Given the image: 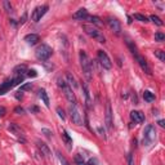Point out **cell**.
Instances as JSON below:
<instances>
[{"label":"cell","mask_w":165,"mask_h":165,"mask_svg":"<svg viewBox=\"0 0 165 165\" xmlns=\"http://www.w3.org/2000/svg\"><path fill=\"white\" fill-rule=\"evenodd\" d=\"M83 29L90 37H93V39H96L97 41H99V43H102V44L106 43V37L103 36V34L98 29H96L94 26H92V24H84Z\"/></svg>","instance_id":"2"},{"label":"cell","mask_w":165,"mask_h":165,"mask_svg":"<svg viewBox=\"0 0 165 165\" xmlns=\"http://www.w3.org/2000/svg\"><path fill=\"white\" fill-rule=\"evenodd\" d=\"M39 96H40V98H41V101L44 102V104L47 107H49V97H48V94H47V92H45V89H40L39 90Z\"/></svg>","instance_id":"20"},{"label":"cell","mask_w":165,"mask_h":165,"mask_svg":"<svg viewBox=\"0 0 165 165\" xmlns=\"http://www.w3.org/2000/svg\"><path fill=\"white\" fill-rule=\"evenodd\" d=\"M98 61H99L101 63V66H102L103 68H106V70H110L112 67V62H111V59L110 57L107 55L106 52H103V50H98Z\"/></svg>","instance_id":"7"},{"label":"cell","mask_w":165,"mask_h":165,"mask_svg":"<svg viewBox=\"0 0 165 165\" xmlns=\"http://www.w3.org/2000/svg\"><path fill=\"white\" fill-rule=\"evenodd\" d=\"M134 18H135L137 21H139V22H148V18H147L146 16L141 14V13H135V14H134Z\"/></svg>","instance_id":"27"},{"label":"cell","mask_w":165,"mask_h":165,"mask_svg":"<svg viewBox=\"0 0 165 165\" xmlns=\"http://www.w3.org/2000/svg\"><path fill=\"white\" fill-rule=\"evenodd\" d=\"M157 124H159L161 128H164V126H165V121L164 120H159V121H157Z\"/></svg>","instance_id":"39"},{"label":"cell","mask_w":165,"mask_h":165,"mask_svg":"<svg viewBox=\"0 0 165 165\" xmlns=\"http://www.w3.org/2000/svg\"><path fill=\"white\" fill-rule=\"evenodd\" d=\"M156 138V130L153 125H147L143 130V145L151 146Z\"/></svg>","instance_id":"3"},{"label":"cell","mask_w":165,"mask_h":165,"mask_svg":"<svg viewBox=\"0 0 165 165\" xmlns=\"http://www.w3.org/2000/svg\"><path fill=\"white\" fill-rule=\"evenodd\" d=\"M31 88H32V84L27 83V84H23V85H21L19 90H21V92H27V90H31Z\"/></svg>","instance_id":"30"},{"label":"cell","mask_w":165,"mask_h":165,"mask_svg":"<svg viewBox=\"0 0 165 165\" xmlns=\"http://www.w3.org/2000/svg\"><path fill=\"white\" fill-rule=\"evenodd\" d=\"M86 19H89L93 24H97V26H101V24H102V21L98 18L97 16H88V17H86Z\"/></svg>","instance_id":"24"},{"label":"cell","mask_w":165,"mask_h":165,"mask_svg":"<svg viewBox=\"0 0 165 165\" xmlns=\"http://www.w3.org/2000/svg\"><path fill=\"white\" fill-rule=\"evenodd\" d=\"M70 116H71V120L73 124L76 125H83V116H81V112H80L79 107L76 103H72L70 106Z\"/></svg>","instance_id":"6"},{"label":"cell","mask_w":165,"mask_h":165,"mask_svg":"<svg viewBox=\"0 0 165 165\" xmlns=\"http://www.w3.org/2000/svg\"><path fill=\"white\" fill-rule=\"evenodd\" d=\"M52 53H53V50H52V48L49 47V45L41 44L36 49V58L40 59V61H47V59L52 55Z\"/></svg>","instance_id":"5"},{"label":"cell","mask_w":165,"mask_h":165,"mask_svg":"<svg viewBox=\"0 0 165 165\" xmlns=\"http://www.w3.org/2000/svg\"><path fill=\"white\" fill-rule=\"evenodd\" d=\"M66 78H67V81H68L67 84H68V85L71 86V88H76V86H78V83H76L75 78H73V76H72L70 72L66 73Z\"/></svg>","instance_id":"23"},{"label":"cell","mask_w":165,"mask_h":165,"mask_svg":"<svg viewBox=\"0 0 165 165\" xmlns=\"http://www.w3.org/2000/svg\"><path fill=\"white\" fill-rule=\"evenodd\" d=\"M133 55H134V58L137 59L138 65L141 66V68H142L146 73H148V75H150V73H151V68L148 67V63H147L146 58H145V57H142V55L139 54V53H135V54H133Z\"/></svg>","instance_id":"10"},{"label":"cell","mask_w":165,"mask_h":165,"mask_svg":"<svg viewBox=\"0 0 165 165\" xmlns=\"http://www.w3.org/2000/svg\"><path fill=\"white\" fill-rule=\"evenodd\" d=\"M13 86H14V85H13V80H12V79H6L5 81L1 85H0V96L5 94L9 89H12Z\"/></svg>","instance_id":"14"},{"label":"cell","mask_w":165,"mask_h":165,"mask_svg":"<svg viewBox=\"0 0 165 165\" xmlns=\"http://www.w3.org/2000/svg\"><path fill=\"white\" fill-rule=\"evenodd\" d=\"M73 160H75V164H76V165H85L84 157H83V155H80V153H78V155H75V157H73Z\"/></svg>","instance_id":"25"},{"label":"cell","mask_w":165,"mask_h":165,"mask_svg":"<svg viewBox=\"0 0 165 165\" xmlns=\"http://www.w3.org/2000/svg\"><path fill=\"white\" fill-rule=\"evenodd\" d=\"M130 119L134 124H141L145 121V115L141 111H132L130 112Z\"/></svg>","instance_id":"12"},{"label":"cell","mask_w":165,"mask_h":165,"mask_svg":"<svg viewBox=\"0 0 165 165\" xmlns=\"http://www.w3.org/2000/svg\"><path fill=\"white\" fill-rule=\"evenodd\" d=\"M83 92H84V96H85V101H86V104L88 106H92V99H90V92H89V88L85 83L83 84Z\"/></svg>","instance_id":"18"},{"label":"cell","mask_w":165,"mask_h":165,"mask_svg":"<svg viewBox=\"0 0 165 165\" xmlns=\"http://www.w3.org/2000/svg\"><path fill=\"white\" fill-rule=\"evenodd\" d=\"M155 55L160 59L161 62H164V61H165V53H164L163 50H160V49H159V50H155Z\"/></svg>","instance_id":"28"},{"label":"cell","mask_w":165,"mask_h":165,"mask_svg":"<svg viewBox=\"0 0 165 165\" xmlns=\"http://www.w3.org/2000/svg\"><path fill=\"white\" fill-rule=\"evenodd\" d=\"M143 99H145L146 102H153V101H155V94L151 93L150 90H145V92H143Z\"/></svg>","instance_id":"22"},{"label":"cell","mask_w":165,"mask_h":165,"mask_svg":"<svg viewBox=\"0 0 165 165\" xmlns=\"http://www.w3.org/2000/svg\"><path fill=\"white\" fill-rule=\"evenodd\" d=\"M8 130H9V132H12L13 134H16L17 137H19V138H21V141L24 142V138H23V132H22V129H21L17 124H14V122H12V124H10V125L8 126Z\"/></svg>","instance_id":"11"},{"label":"cell","mask_w":165,"mask_h":165,"mask_svg":"<svg viewBox=\"0 0 165 165\" xmlns=\"http://www.w3.org/2000/svg\"><path fill=\"white\" fill-rule=\"evenodd\" d=\"M164 39H165V35L163 32H156L155 34V40L156 41H164Z\"/></svg>","instance_id":"31"},{"label":"cell","mask_w":165,"mask_h":165,"mask_svg":"<svg viewBox=\"0 0 165 165\" xmlns=\"http://www.w3.org/2000/svg\"><path fill=\"white\" fill-rule=\"evenodd\" d=\"M13 72H14V76H24L27 72V67L24 65H18L14 67Z\"/></svg>","instance_id":"17"},{"label":"cell","mask_w":165,"mask_h":165,"mask_svg":"<svg viewBox=\"0 0 165 165\" xmlns=\"http://www.w3.org/2000/svg\"><path fill=\"white\" fill-rule=\"evenodd\" d=\"M27 72H29V73H27V75H29L30 78H36V75H37L35 70H30V71H27Z\"/></svg>","instance_id":"37"},{"label":"cell","mask_w":165,"mask_h":165,"mask_svg":"<svg viewBox=\"0 0 165 165\" xmlns=\"http://www.w3.org/2000/svg\"><path fill=\"white\" fill-rule=\"evenodd\" d=\"M14 112H16V114H23V112H24V110H23V108L22 107H16L14 108Z\"/></svg>","instance_id":"38"},{"label":"cell","mask_w":165,"mask_h":165,"mask_svg":"<svg viewBox=\"0 0 165 165\" xmlns=\"http://www.w3.org/2000/svg\"><path fill=\"white\" fill-rule=\"evenodd\" d=\"M88 17V10L85 8H80L76 13H73L72 18L73 19H86Z\"/></svg>","instance_id":"16"},{"label":"cell","mask_w":165,"mask_h":165,"mask_svg":"<svg viewBox=\"0 0 165 165\" xmlns=\"http://www.w3.org/2000/svg\"><path fill=\"white\" fill-rule=\"evenodd\" d=\"M62 137H63V141H65L66 146H67V148H71V145H72V139H71V137L68 135L67 130H63V132H62Z\"/></svg>","instance_id":"21"},{"label":"cell","mask_w":165,"mask_h":165,"mask_svg":"<svg viewBox=\"0 0 165 165\" xmlns=\"http://www.w3.org/2000/svg\"><path fill=\"white\" fill-rule=\"evenodd\" d=\"M3 4H4L5 9L8 10V12H12V5H10V3H9V1H4V3H3Z\"/></svg>","instance_id":"36"},{"label":"cell","mask_w":165,"mask_h":165,"mask_svg":"<svg viewBox=\"0 0 165 165\" xmlns=\"http://www.w3.org/2000/svg\"><path fill=\"white\" fill-rule=\"evenodd\" d=\"M85 165H98V160L96 159V157H92V159H89L86 161Z\"/></svg>","instance_id":"33"},{"label":"cell","mask_w":165,"mask_h":165,"mask_svg":"<svg viewBox=\"0 0 165 165\" xmlns=\"http://www.w3.org/2000/svg\"><path fill=\"white\" fill-rule=\"evenodd\" d=\"M48 9H49L48 5H41V6L35 8V10L32 12V21H34V22H39V21L41 19V17L47 13Z\"/></svg>","instance_id":"8"},{"label":"cell","mask_w":165,"mask_h":165,"mask_svg":"<svg viewBox=\"0 0 165 165\" xmlns=\"http://www.w3.org/2000/svg\"><path fill=\"white\" fill-rule=\"evenodd\" d=\"M26 16H27V14H26V13H24V14H23V17H22V21H21V23H23V22H24V19H26Z\"/></svg>","instance_id":"41"},{"label":"cell","mask_w":165,"mask_h":165,"mask_svg":"<svg viewBox=\"0 0 165 165\" xmlns=\"http://www.w3.org/2000/svg\"><path fill=\"white\" fill-rule=\"evenodd\" d=\"M106 126L108 130L112 129V110H111L110 102L106 104Z\"/></svg>","instance_id":"13"},{"label":"cell","mask_w":165,"mask_h":165,"mask_svg":"<svg viewBox=\"0 0 165 165\" xmlns=\"http://www.w3.org/2000/svg\"><path fill=\"white\" fill-rule=\"evenodd\" d=\"M4 114H5V108L1 106V107H0V116H3Z\"/></svg>","instance_id":"40"},{"label":"cell","mask_w":165,"mask_h":165,"mask_svg":"<svg viewBox=\"0 0 165 165\" xmlns=\"http://www.w3.org/2000/svg\"><path fill=\"white\" fill-rule=\"evenodd\" d=\"M24 41H26L27 44H30V45H35V44H37L40 41V36L39 35H36V34H29V35L24 36Z\"/></svg>","instance_id":"15"},{"label":"cell","mask_w":165,"mask_h":165,"mask_svg":"<svg viewBox=\"0 0 165 165\" xmlns=\"http://www.w3.org/2000/svg\"><path fill=\"white\" fill-rule=\"evenodd\" d=\"M128 165H134V157H133V153H128Z\"/></svg>","instance_id":"35"},{"label":"cell","mask_w":165,"mask_h":165,"mask_svg":"<svg viewBox=\"0 0 165 165\" xmlns=\"http://www.w3.org/2000/svg\"><path fill=\"white\" fill-rule=\"evenodd\" d=\"M150 19L152 21L153 23H156L157 26H163V24H164V22H163V21H161V18H160V17H157V16H155V14L150 16Z\"/></svg>","instance_id":"26"},{"label":"cell","mask_w":165,"mask_h":165,"mask_svg":"<svg viewBox=\"0 0 165 165\" xmlns=\"http://www.w3.org/2000/svg\"><path fill=\"white\" fill-rule=\"evenodd\" d=\"M79 57H80V63H81V68H83L84 75H85V78L88 80H90V79H92V72H93L92 62H90V59H89V57H88V54L84 50H80Z\"/></svg>","instance_id":"1"},{"label":"cell","mask_w":165,"mask_h":165,"mask_svg":"<svg viewBox=\"0 0 165 165\" xmlns=\"http://www.w3.org/2000/svg\"><path fill=\"white\" fill-rule=\"evenodd\" d=\"M41 133H43L45 137H48V138H50L52 134H53V133H52V130H49V129H45V128L41 129Z\"/></svg>","instance_id":"34"},{"label":"cell","mask_w":165,"mask_h":165,"mask_svg":"<svg viewBox=\"0 0 165 165\" xmlns=\"http://www.w3.org/2000/svg\"><path fill=\"white\" fill-rule=\"evenodd\" d=\"M57 114H58V116L62 119V120H65L66 119V115H65V111L62 110L61 107H57Z\"/></svg>","instance_id":"32"},{"label":"cell","mask_w":165,"mask_h":165,"mask_svg":"<svg viewBox=\"0 0 165 165\" xmlns=\"http://www.w3.org/2000/svg\"><path fill=\"white\" fill-rule=\"evenodd\" d=\"M107 24L116 35L121 34V24H120V22H119L116 18H114V17H108V18H107Z\"/></svg>","instance_id":"9"},{"label":"cell","mask_w":165,"mask_h":165,"mask_svg":"<svg viewBox=\"0 0 165 165\" xmlns=\"http://www.w3.org/2000/svg\"><path fill=\"white\" fill-rule=\"evenodd\" d=\"M58 85L63 90V93H65L66 98H67L70 102H71V103H76V97H75V94H73V92H72V88L68 85L67 81L59 78L58 79Z\"/></svg>","instance_id":"4"},{"label":"cell","mask_w":165,"mask_h":165,"mask_svg":"<svg viewBox=\"0 0 165 165\" xmlns=\"http://www.w3.org/2000/svg\"><path fill=\"white\" fill-rule=\"evenodd\" d=\"M57 156H58V160L61 161V164L62 165H70V163L67 160H66V157L65 156H62V153L61 152H57Z\"/></svg>","instance_id":"29"},{"label":"cell","mask_w":165,"mask_h":165,"mask_svg":"<svg viewBox=\"0 0 165 165\" xmlns=\"http://www.w3.org/2000/svg\"><path fill=\"white\" fill-rule=\"evenodd\" d=\"M37 147L41 151V155H47V156L50 155V150H49L48 145H45L44 142H37Z\"/></svg>","instance_id":"19"}]
</instances>
